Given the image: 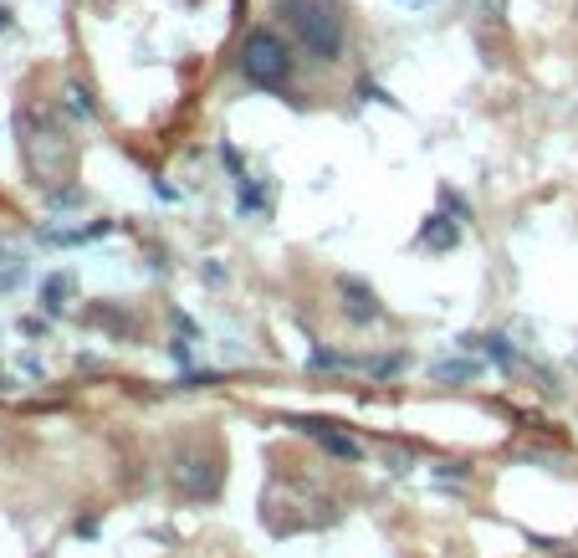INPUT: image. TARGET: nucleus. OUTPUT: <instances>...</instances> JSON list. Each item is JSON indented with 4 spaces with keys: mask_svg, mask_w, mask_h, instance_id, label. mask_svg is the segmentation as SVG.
I'll list each match as a JSON object with an SVG mask.
<instances>
[{
    "mask_svg": "<svg viewBox=\"0 0 578 558\" xmlns=\"http://www.w3.org/2000/svg\"><path fill=\"white\" fill-rule=\"evenodd\" d=\"M440 205H446V210H451L456 221H471V205H466V200H461L456 190H440Z\"/></svg>",
    "mask_w": 578,
    "mask_h": 558,
    "instance_id": "17",
    "label": "nucleus"
},
{
    "mask_svg": "<svg viewBox=\"0 0 578 558\" xmlns=\"http://www.w3.org/2000/svg\"><path fill=\"white\" fill-rule=\"evenodd\" d=\"M169 482L180 487L185 497H205V492H215V466L205 461L200 446H180L169 456Z\"/></svg>",
    "mask_w": 578,
    "mask_h": 558,
    "instance_id": "4",
    "label": "nucleus"
},
{
    "mask_svg": "<svg viewBox=\"0 0 578 558\" xmlns=\"http://www.w3.org/2000/svg\"><path fill=\"white\" fill-rule=\"evenodd\" d=\"M359 98H364V103L374 98V103H384V108H399V98H389V93L379 88V82H369V77H359Z\"/></svg>",
    "mask_w": 578,
    "mask_h": 558,
    "instance_id": "16",
    "label": "nucleus"
},
{
    "mask_svg": "<svg viewBox=\"0 0 578 558\" xmlns=\"http://www.w3.org/2000/svg\"><path fill=\"white\" fill-rule=\"evenodd\" d=\"M0 251H6V246H0Z\"/></svg>",
    "mask_w": 578,
    "mask_h": 558,
    "instance_id": "23",
    "label": "nucleus"
},
{
    "mask_svg": "<svg viewBox=\"0 0 578 558\" xmlns=\"http://www.w3.org/2000/svg\"><path fill=\"white\" fill-rule=\"evenodd\" d=\"M476 374V364H466V359H456V364H435L430 369V379L435 384H451V379H471Z\"/></svg>",
    "mask_w": 578,
    "mask_h": 558,
    "instance_id": "14",
    "label": "nucleus"
},
{
    "mask_svg": "<svg viewBox=\"0 0 578 558\" xmlns=\"http://www.w3.org/2000/svg\"><path fill=\"white\" fill-rule=\"evenodd\" d=\"M67 297H72V277L67 272H52L47 282H41V308H47V313H62Z\"/></svg>",
    "mask_w": 578,
    "mask_h": 558,
    "instance_id": "10",
    "label": "nucleus"
},
{
    "mask_svg": "<svg viewBox=\"0 0 578 558\" xmlns=\"http://www.w3.org/2000/svg\"><path fill=\"white\" fill-rule=\"evenodd\" d=\"M266 205H272V200H266V185L256 175H241L236 180V210H241V216H266Z\"/></svg>",
    "mask_w": 578,
    "mask_h": 558,
    "instance_id": "7",
    "label": "nucleus"
},
{
    "mask_svg": "<svg viewBox=\"0 0 578 558\" xmlns=\"http://www.w3.org/2000/svg\"><path fill=\"white\" fill-rule=\"evenodd\" d=\"M481 349H486V359H492L497 369H512V343L502 338V333H492V338H476Z\"/></svg>",
    "mask_w": 578,
    "mask_h": 558,
    "instance_id": "13",
    "label": "nucleus"
},
{
    "mask_svg": "<svg viewBox=\"0 0 578 558\" xmlns=\"http://www.w3.org/2000/svg\"><path fill=\"white\" fill-rule=\"evenodd\" d=\"M26 282V256H16V251H0V297L6 292H16Z\"/></svg>",
    "mask_w": 578,
    "mask_h": 558,
    "instance_id": "12",
    "label": "nucleus"
},
{
    "mask_svg": "<svg viewBox=\"0 0 578 558\" xmlns=\"http://www.w3.org/2000/svg\"><path fill=\"white\" fill-rule=\"evenodd\" d=\"M297 72V52H292V41L272 26H256L246 31L241 41V77L251 82V88H287Z\"/></svg>",
    "mask_w": 578,
    "mask_h": 558,
    "instance_id": "3",
    "label": "nucleus"
},
{
    "mask_svg": "<svg viewBox=\"0 0 578 558\" xmlns=\"http://www.w3.org/2000/svg\"><path fill=\"white\" fill-rule=\"evenodd\" d=\"M0 31H11V11L6 6H0Z\"/></svg>",
    "mask_w": 578,
    "mask_h": 558,
    "instance_id": "21",
    "label": "nucleus"
},
{
    "mask_svg": "<svg viewBox=\"0 0 578 558\" xmlns=\"http://www.w3.org/2000/svg\"><path fill=\"white\" fill-rule=\"evenodd\" d=\"M62 108L77 118V123H93L98 118V103H93V88H82V82H67V93H62Z\"/></svg>",
    "mask_w": 578,
    "mask_h": 558,
    "instance_id": "9",
    "label": "nucleus"
},
{
    "mask_svg": "<svg viewBox=\"0 0 578 558\" xmlns=\"http://www.w3.org/2000/svg\"><path fill=\"white\" fill-rule=\"evenodd\" d=\"M169 354H174V364H180V369H190V349H185V338H174V343H169Z\"/></svg>",
    "mask_w": 578,
    "mask_h": 558,
    "instance_id": "20",
    "label": "nucleus"
},
{
    "mask_svg": "<svg viewBox=\"0 0 578 558\" xmlns=\"http://www.w3.org/2000/svg\"><path fill=\"white\" fill-rule=\"evenodd\" d=\"M292 425H297V431H307V436H318L328 456H338V461H364V446L353 441V436H343V431H333V425H323V420H292Z\"/></svg>",
    "mask_w": 578,
    "mask_h": 558,
    "instance_id": "6",
    "label": "nucleus"
},
{
    "mask_svg": "<svg viewBox=\"0 0 578 558\" xmlns=\"http://www.w3.org/2000/svg\"><path fill=\"white\" fill-rule=\"evenodd\" d=\"M82 200H87V195H82L77 185H67V190H57V185H52V190H47V205H52V210H77Z\"/></svg>",
    "mask_w": 578,
    "mask_h": 558,
    "instance_id": "15",
    "label": "nucleus"
},
{
    "mask_svg": "<svg viewBox=\"0 0 578 558\" xmlns=\"http://www.w3.org/2000/svg\"><path fill=\"white\" fill-rule=\"evenodd\" d=\"M16 134H21V159L31 169V180L41 190H52L62 175H67V164H72V139H67V128L57 123V113L47 108H21L16 113Z\"/></svg>",
    "mask_w": 578,
    "mask_h": 558,
    "instance_id": "2",
    "label": "nucleus"
},
{
    "mask_svg": "<svg viewBox=\"0 0 578 558\" xmlns=\"http://www.w3.org/2000/svg\"><path fill=\"white\" fill-rule=\"evenodd\" d=\"M338 297H343V318L348 323H379L384 318V303H379V292L359 277H338Z\"/></svg>",
    "mask_w": 578,
    "mask_h": 558,
    "instance_id": "5",
    "label": "nucleus"
},
{
    "mask_svg": "<svg viewBox=\"0 0 578 558\" xmlns=\"http://www.w3.org/2000/svg\"><path fill=\"white\" fill-rule=\"evenodd\" d=\"M405 6H430V0H405Z\"/></svg>",
    "mask_w": 578,
    "mask_h": 558,
    "instance_id": "22",
    "label": "nucleus"
},
{
    "mask_svg": "<svg viewBox=\"0 0 578 558\" xmlns=\"http://www.w3.org/2000/svg\"><path fill=\"white\" fill-rule=\"evenodd\" d=\"M98 236H108V221L77 226V231H41V241H47V246H82V241H98Z\"/></svg>",
    "mask_w": 578,
    "mask_h": 558,
    "instance_id": "11",
    "label": "nucleus"
},
{
    "mask_svg": "<svg viewBox=\"0 0 578 558\" xmlns=\"http://www.w3.org/2000/svg\"><path fill=\"white\" fill-rule=\"evenodd\" d=\"M307 364H313V369H343L348 359H343V354H328V349H313V359H307Z\"/></svg>",
    "mask_w": 578,
    "mask_h": 558,
    "instance_id": "18",
    "label": "nucleus"
},
{
    "mask_svg": "<svg viewBox=\"0 0 578 558\" xmlns=\"http://www.w3.org/2000/svg\"><path fill=\"white\" fill-rule=\"evenodd\" d=\"M456 241H461V226L446 221V216H430L425 231H420V246H430V251H451Z\"/></svg>",
    "mask_w": 578,
    "mask_h": 558,
    "instance_id": "8",
    "label": "nucleus"
},
{
    "mask_svg": "<svg viewBox=\"0 0 578 558\" xmlns=\"http://www.w3.org/2000/svg\"><path fill=\"white\" fill-rule=\"evenodd\" d=\"M277 16L287 36L313 57V62H338L348 47V21L338 0H277Z\"/></svg>",
    "mask_w": 578,
    "mask_h": 558,
    "instance_id": "1",
    "label": "nucleus"
},
{
    "mask_svg": "<svg viewBox=\"0 0 578 558\" xmlns=\"http://www.w3.org/2000/svg\"><path fill=\"white\" fill-rule=\"evenodd\" d=\"M399 364H405V359H374V364H369V374L389 379V374H399Z\"/></svg>",
    "mask_w": 578,
    "mask_h": 558,
    "instance_id": "19",
    "label": "nucleus"
}]
</instances>
